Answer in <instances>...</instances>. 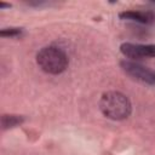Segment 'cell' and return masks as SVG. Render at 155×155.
<instances>
[{"instance_id": "6da1fadb", "label": "cell", "mask_w": 155, "mask_h": 155, "mask_svg": "<svg viewBox=\"0 0 155 155\" xmlns=\"http://www.w3.org/2000/svg\"><path fill=\"white\" fill-rule=\"evenodd\" d=\"M99 109L102 114L115 121L125 120L131 115L132 104L127 96L117 91H109L102 94L99 101Z\"/></svg>"}, {"instance_id": "7a4b0ae2", "label": "cell", "mask_w": 155, "mask_h": 155, "mask_svg": "<svg viewBox=\"0 0 155 155\" xmlns=\"http://www.w3.org/2000/svg\"><path fill=\"white\" fill-rule=\"evenodd\" d=\"M36 63L45 73L57 75L67 69L69 61L61 48L56 46H46L36 53Z\"/></svg>"}, {"instance_id": "3957f363", "label": "cell", "mask_w": 155, "mask_h": 155, "mask_svg": "<svg viewBox=\"0 0 155 155\" xmlns=\"http://www.w3.org/2000/svg\"><path fill=\"white\" fill-rule=\"evenodd\" d=\"M121 69L132 79L148 84V85H155V70L142 65L138 62L124 59L120 62Z\"/></svg>"}, {"instance_id": "277c9868", "label": "cell", "mask_w": 155, "mask_h": 155, "mask_svg": "<svg viewBox=\"0 0 155 155\" xmlns=\"http://www.w3.org/2000/svg\"><path fill=\"white\" fill-rule=\"evenodd\" d=\"M120 52L131 61H137L142 58H154L155 57V45L154 44H132L124 42L120 46Z\"/></svg>"}, {"instance_id": "5b68a950", "label": "cell", "mask_w": 155, "mask_h": 155, "mask_svg": "<svg viewBox=\"0 0 155 155\" xmlns=\"http://www.w3.org/2000/svg\"><path fill=\"white\" fill-rule=\"evenodd\" d=\"M119 17L121 19H128L143 24H151L155 22V12L148 10V11H124L119 13Z\"/></svg>"}, {"instance_id": "8992f818", "label": "cell", "mask_w": 155, "mask_h": 155, "mask_svg": "<svg viewBox=\"0 0 155 155\" xmlns=\"http://www.w3.org/2000/svg\"><path fill=\"white\" fill-rule=\"evenodd\" d=\"M24 121V117L21 115H13V114H5L1 116V128L2 130H8L13 128L18 125H21Z\"/></svg>"}, {"instance_id": "52a82bcc", "label": "cell", "mask_w": 155, "mask_h": 155, "mask_svg": "<svg viewBox=\"0 0 155 155\" xmlns=\"http://www.w3.org/2000/svg\"><path fill=\"white\" fill-rule=\"evenodd\" d=\"M21 33H22L21 28H4L1 29L0 35L2 38H16V36H19Z\"/></svg>"}]
</instances>
